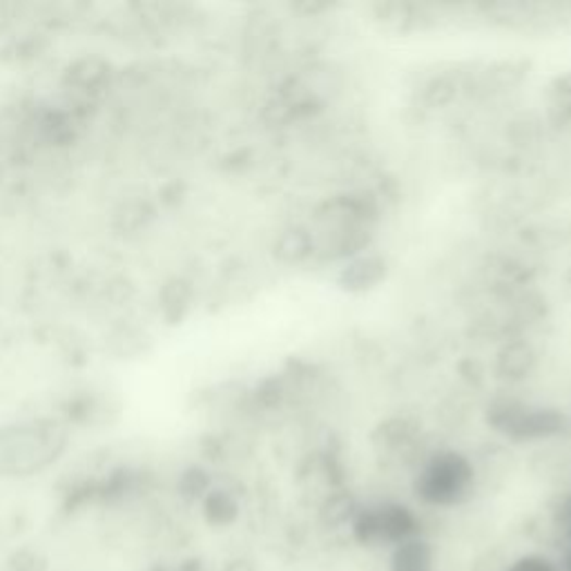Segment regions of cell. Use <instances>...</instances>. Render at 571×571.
I'll return each mask as SVG.
<instances>
[{"instance_id": "8", "label": "cell", "mask_w": 571, "mask_h": 571, "mask_svg": "<svg viewBox=\"0 0 571 571\" xmlns=\"http://www.w3.org/2000/svg\"><path fill=\"white\" fill-rule=\"evenodd\" d=\"M202 505H204V518L212 527H230L242 513L240 500L226 489H210L202 498Z\"/></svg>"}, {"instance_id": "12", "label": "cell", "mask_w": 571, "mask_h": 571, "mask_svg": "<svg viewBox=\"0 0 571 571\" xmlns=\"http://www.w3.org/2000/svg\"><path fill=\"white\" fill-rule=\"evenodd\" d=\"M551 119L556 125H571V72L558 76L549 87Z\"/></svg>"}, {"instance_id": "11", "label": "cell", "mask_w": 571, "mask_h": 571, "mask_svg": "<svg viewBox=\"0 0 571 571\" xmlns=\"http://www.w3.org/2000/svg\"><path fill=\"white\" fill-rule=\"evenodd\" d=\"M357 509L360 505L355 502V498L349 491L338 489L321 502L319 518L326 527H344V525H351V520L355 518Z\"/></svg>"}, {"instance_id": "2", "label": "cell", "mask_w": 571, "mask_h": 571, "mask_svg": "<svg viewBox=\"0 0 571 571\" xmlns=\"http://www.w3.org/2000/svg\"><path fill=\"white\" fill-rule=\"evenodd\" d=\"M351 534L362 547H398L420 536V518L402 502L360 507L351 520Z\"/></svg>"}, {"instance_id": "14", "label": "cell", "mask_w": 571, "mask_h": 571, "mask_svg": "<svg viewBox=\"0 0 571 571\" xmlns=\"http://www.w3.org/2000/svg\"><path fill=\"white\" fill-rule=\"evenodd\" d=\"M455 94H458V83L449 76H442V78H436L432 85H428L426 99L432 101L434 106H447L455 99Z\"/></svg>"}, {"instance_id": "6", "label": "cell", "mask_w": 571, "mask_h": 571, "mask_svg": "<svg viewBox=\"0 0 571 571\" xmlns=\"http://www.w3.org/2000/svg\"><path fill=\"white\" fill-rule=\"evenodd\" d=\"M534 364H536L534 349L527 342L513 340L500 349L496 357V373L502 379H509V382H518V379L530 377Z\"/></svg>"}, {"instance_id": "3", "label": "cell", "mask_w": 571, "mask_h": 571, "mask_svg": "<svg viewBox=\"0 0 571 571\" xmlns=\"http://www.w3.org/2000/svg\"><path fill=\"white\" fill-rule=\"evenodd\" d=\"M59 442L52 436H32L21 434L19 442H3L0 447V473L3 475H25L34 473L57 460Z\"/></svg>"}, {"instance_id": "1", "label": "cell", "mask_w": 571, "mask_h": 571, "mask_svg": "<svg viewBox=\"0 0 571 571\" xmlns=\"http://www.w3.org/2000/svg\"><path fill=\"white\" fill-rule=\"evenodd\" d=\"M475 469L458 451H440L428 458L415 478V496L432 507H455L473 489Z\"/></svg>"}, {"instance_id": "9", "label": "cell", "mask_w": 571, "mask_h": 571, "mask_svg": "<svg viewBox=\"0 0 571 571\" xmlns=\"http://www.w3.org/2000/svg\"><path fill=\"white\" fill-rule=\"evenodd\" d=\"M315 253V240L306 228H289L279 234L275 255L286 264H302Z\"/></svg>"}, {"instance_id": "5", "label": "cell", "mask_w": 571, "mask_h": 571, "mask_svg": "<svg viewBox=\"0 0 571 571\" xmlns=\"http://www.w3.org/2000/svg\"><path fill=\"white\" fill-rule=\"evenodd\" d=\"M389 275V264L385 257L364 255L351 259L338 275V286L347 293L360 295L377 289Z\"/></svg>"}, {"instance_id": "10", "label": "cell", "mask_w": 571, "mask_h": 571, "mask_svg": "<svg viewBox=\"0 0 571 571\" xmlns=\"http://www.w3.org/2000/svg\"><path fill=\"white\" fill-rule=\"evenodd\" d=\"M373 10L375 21L391 32L420 29V23L424 21L422 12L411 3H377Z\"/></svg>"}, {"instance_id": "4", "label": "cell", "mask_w": 571, "mask_h": 571, "mask_svg": "<svg viewBox=\"0 0 571 571\" xmlns=\"http://www.w3.org/2000/svg\"><path fill=\"white\" fill-rule=\"evenodd\" d=\"M567 428V420L556 409H532L520 404L513 420L507 424L505 436L513 442H534V440H547Z\"/></svg>"}, {"instance_id": "17", "label": "cell", "mask_w": 571, "mask_h": 571, "mask_svg": "<svg viewBox=\"0 0 571 571\" xmlns=\"http://www.w3.org/2000/svg\"><path fill=\"white\" fill-rule=\"evenodd\" d=\"M562 530H564V536H567V540H569V547H571V520L567 522V525H564Z\"/></svg>"}, {"instance_id": "15", "label": "cell", "mask_w": 571, "mask_h": 571, "mask_svg": "<svg viewBox=\"0 0 571 571\" xmlns=\"http://www.w3.org/2000/svg\"><path fill=\"white\" fill-rule=\"evenodd\" d=\"M507 571H560V567L543 554H525L513 560Z\"/></svg>"}, {"instance_id": "16", "label": "cell", "mask_w": 571, "mask_h": 571, "mask_svg": "<svg viewBox=\"0 0 571 571\" xmlns=\"http://www.w3.org/2000/svg\"><path fill=\"white\" fill-rule=\"evenodd\" d=\"M562 569L564 571H571V547H567L564 556H562Z\"/></svg>"}, {"instance_id": "18", "label": "cell", "mask_w": 571, "mask_h": 571, "mask_svg": "<svg viewBox=\"0 0 571 571\" xmlns=\"http://www.w3.org/2000/svg\"><path fill=\"white\" fill-rule=\"evenodd\" d=\"M569 432H571V428H569Z\"/></svg>"}, {"instance_id": "7", "label": "cell", "mask_w": 571, "mask_h": 571, "mask_svg": "<svg viewBox=\"0 0 571 571\" xmlns=\"http://www.w3.org/2000/svg\"><path fill=\"white\" fill-rule=\"evenodd\" d=\"M434 560H436V554H434L432 543L415 536L391 549L389 569L391 571H434Z\"/></svg>"}, {"instance_id": "13", "label": "cell", "mask_w": 571, "mask_h": 571, "mask_svg": "<svg viewBox=\"0 0 571 571\" xmlns=\"http://www.w3.org/2000/svg\"><path fill=\"white\" fill-rule=\"evenodd\" d=\"M379 434H382V438H385V442L389 447H402V445L413 440L415 426L409 420L393 417V420H389V422H385L382 426H379Z\"/></svg>"}]
</instances>
